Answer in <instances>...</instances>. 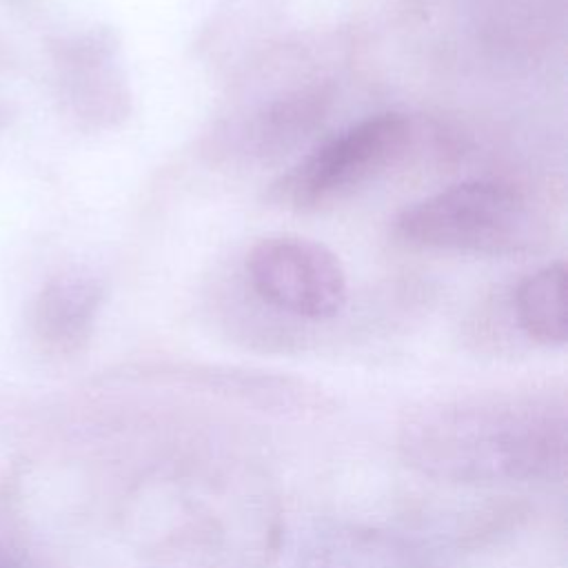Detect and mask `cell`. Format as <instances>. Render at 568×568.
<instances>
[{"mask_svg":"<svg viewBox=\"0 0 568 568\" xmlns=\"http://www.w3.org/2000/svg\"><path fill=\"white\" fill-rule=\"evenodd\" d=\"M424 470L475 481L532 479L564 455V415L537 402H488L439 410L408 426Z\"/></svg>","mask_w":568,"mask_h":568,"instance_id":"1","label":"cell"},{"mask_svg":"<svg viewBox=\"0 0 568 568\" xmlns=\"http://www.w3.org/2000/svg\"><path fill=\"white\" fill-rule=\"evenodd\" d=\"M149 493L162 497L158 513H144L146 519L160 517V530L149 535L158 552L195 557L213 568H244L242 552L251 544L266 548L268 517L257 497L244 490V479H217L200 468L195 475L166 477Z\"/></svg>","mask_w":568,"mask_h":568,"instance_id":"2","label":"cell"},{"mask_svg":"<svg viewBox=\"0 0 568 568\" xmlns=\"http://www.w3.org/2000/svg\"><path fill=\"white\" fill-rule=\"evenodd\" d=\"M395 231L417 246L495 257L532 251L541 235L530 197L497 180H470L422 197L397 215Z\"/></svg>","mask_w":568,"mask_h":568,"instance_id":"3","label":"cell"},{"mask_svg":"<svg viewBox=\"0 0 568 568\" xmlns=\"http://www.w3.org/2000/svg\"><path fill=\"white\" fill-rule=\"evenodd\" d=\"M415 146L417 129L408 115H368L304 153L273 182L271 197L295 211L324 209L402 164Z\"/></svg>","mask_w":568,"mask_h":568,"instance_id":"4","label":"cell"},{"mask_svg":"<svg viewBox=\"0 0 568 568\" xmlns=\"http://www.w3.org/2000/svg\"><path fill=\"white\" fill-rule=\"evenodd\" d=\"M246 277L268 306L302 317L331 320L348 295L339 257L302 235H266L246 253Z\"/></svg>","mask_w":568,"mask_h":568,"instance_id":"5","label":"cell"},{"mask_svg":"<svg viewBox=\"0 0 568 568\" xmlns=\"http://www.w3.org/2000/svg\"><path fill=\"white\" fill-rule=\"evenodd\" d=\"M58 100L69 118L87 129L120 124L131 109L120 64V44L111 29L93 27L51 44Z\"/></svg>","mask_w":568,"mask_h":568,"instance_id":"6","label":"cell"},{"mask_svg":"<svg viewBox=\"0 0 568 568\" xmlns=\"http://www.w3.org/2000/svg\"><path fill=\"white\" fill-rule=\"evenodd\" d=\"M333 104L331 82H311L268 98L237 122L235 151L248 162H277L322 129Z\"/></svg>","mask_w":568,"mask_h":568,"instance_id":"7","label":"cell"},{"mask_svg":"<svg viewBox=\"0 0 568 568\" xmlns=\"http://www.w3.org/2000/svg\"><path fill=\"white\" fill-rule=\"evenodd\" d=\"M104 302L102 280L89 273L53 275L31 306V331L38 344L55 355L80 351L95 326Z\"/></svg>","mask_w":568,"mask_h":568,"instance_id":"8","label":"cell"},{"mask_svg":"<svg viewBox=\"0 0 568 568\" xmlns=\"http://www.w3.org/2000/svg\"><path fill=\"white\" fill-rule=\"evenodd\" d=\"M568 271L561 260L519 282L515 313L521 331L546 346H561L568 333Z\"/></svg>","mask_w":568,"mask_h":568,"instance_id":"9","label":"cell"},{"mask_svg":"<svg viewBox=\"0 0 568 568\" xmlns=\"http://www.w3.org/2000/svg\"><path fill=\"white\" fill-rule=\"evenodd\" d=\"M300 568H417V564L404 544L384 532L339 528L320 537Z\"/></svg>","mask_w":568,"mask_h":568,"instance_id":"10","label":"cell"},{"mask_svg":"<svg viewBox=\"0 0 568 568\" xmlns=\"http://www.w3.org/2000/svg\"><path fill=\"white\" fill-rule=\"evenodd\" d=\"M0 568H22L13 555H9L4 548H0Z\"/></svg>","mask_w":568,"mask_h":568,"instance_id":"11","label":"cell"}]
</instances>
